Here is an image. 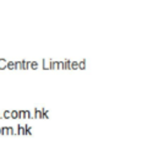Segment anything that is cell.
<instances>
[{"instance_id":"3","label":"cell","mask_w":148,"mask_h":157,"mask_svg":"<svg viewBox=\"0 0 148 157\" xmlns=\"http://www.w3.org/2000/svg\"><path fill=\"white\" fill-rule=\"evenodd\" d=\"M17 134H26V131H24V125H21V124H18L17 125V131H16Z\"/></svg>"},{"instance_id":"6","label":"cell","mask_w":148,"mask_h":157,"mask_svg":"<svg viewBox=\"0 0 148 157\" xmlns=\"http://www.w3.org/2000/svg\"><path fill=\"white\" fill-rule=\"evenodd\" d=\"M70 69H73V70H76V69H78V61H76V60H73V61H71V65H70Z\"/></svg>"},{"instance_id":"8","label":"cell","mask_w":148,"mask_h":157,"mask_svg":"<svg viewBox=\"0 0 148 157\" xmlns=\"http://www.w3.org/2000/svg\"><path fill=\"white\" fill-rule=\"evenodd\" d=\"M7 60L6 59H0V69H6Z\"/></svg>"},{"instance_id":"19","label":"cell","mask_w":148,"mask_h":157,"mask_svg":"<svg viewBox=\"0 0 148 157\" xmlns=\"http://www.w3.org/2000/svg\"><path fill=\"white\" fill-rule=\"evenodd\" d=\"M31 112L29 110H24V118H31Z\"/></svg>"},{"instance_id":"7","label":"cell","mask_w":148,"mask_h":157,"mask_svg":"<svg viewBox=\"0 0 148 157\" xmlns=\"http://www.w3.org/2000/svg\"><path fill=\"white\" fill-rule=\"evenodd\" d=\"M78 69H86V59H82L78 61Z\"/></svg>"},{"instance_id":"1","label":"cell","mask_w":148,"mask_h":157,"mask_svg":"<svg viewBox=\"0 0 148 157\" xmlns=\"http://www.w3.org/2000/svg\"><path fill=\"white\" fill-rule=\"evenodd\" d=\"M34 117H35V118H43L42 108H38V107H35V108H34Z\"/></svg>"},{"instance_id":"9","label":"cell","mask_w":148,"mask_h":157,"mask_svg":"<svg viewBox=\"0 0 148 157\" xmlns=\"http://www.w3.org/2000/svg\"><path fill=\"white\" fill-rule=\"evenodd\" d=\"M29 61H27V60H22V69H29Z\"/></svg>"},{"instance_id":"17","label":"cell","mask_w":148,"mask_h":157,"mask_svg":"<svg viewBox=\"0 0 148 157\" xmlns=\"http://www.w3.org/2000/svg\"><path fill=\"white\" fill-rule=\"evenodd\" d=\"M57 69H64V64H62V60L57 61Z\"/></svg>"},{"instance_id":"20","label":"cell","mask_w":148,"mask_h":157,"mask_svg":"<svg viewBox=\"0 0 148 157\" xmlns=\"http://www.w3.org/2000/svg\"><path fill=\"white\" fill-rule=\"evenodd\" d=\"M4 117L5 118H10V110H5L4 112Z\"/></svg>"},{"instance_id":"5","label":"cell","mask_w":148,"mask_h":157,"mask_svg":"<svg viewBox=\"0 0 148 157\" xmlns=\"http://www.w3.org/2000/svg\"><path fill=\"white\" fill-rule=\"evenodd\" d=\"M10 117H11V118H13V119L18 118V110H16V109L11 110V112H10Z\"/></svg>"},{"instance_id":"21","label":"cell","mask_w":148,"mask_h":157,"mask_svg":"<svg viewBox=\"0 0 148 157\" xmlns=\"http://www.w3.org/2000/svg\"><path fill=\"white\" fill-rule=\"evenodd\" d=\"M2 128V134H7V126H1Z\"/></svg>"},{"instance_id":"10","label":"cell","mask_w":148,"mask_h":157,"mask_svg":"<svg viewBox=\"0 0 148 157\" xmlns=\"http://www.w3.org/2000/svg\"><path fill=\"white\" fill-rule=\"evenodd\" d=\"M6 69H11V70H13L15 69V63L13 61H7V64H6Z\"/></svg>"},{"instance_id":"16","label":"cell","mask_w":148,"mask_h":157,"mask_svg":"<svg viewBox=\"0 0 148 157\" xmlns=\"http://www.w3.org/2000/svg\"><path fill=\"white\" fill-rule=\"evenodd\" d=\"M7 134H16V130L12 126H7Z\"/></svg>"},{"instance_id":"11","label":"cell","mask_w":148,"mask_h":157,"mask_svg":"<svg viewBox=\"0 0 148 157\" xmlns=\"http://www.w3.org/2000/svg\"><path fill=\"white\" fill-rule=\"evenodd\" d=\"M50 69H57V61L50 59Z\"/></svg>"},{"instance_id":"13","label":"cell","mask_w":148,"mask_h":157,"mask_svg":"<svg viewBox=\"0 0 148 157\" xmlns=\"http://www.w3.org/2000/svg\"><path fill=\"white\" fill-rule=\"evenodd\" d=\"M15 63V69H22V60L20 61H13Z\"/></svg>"},{"instance_id":"12","label":"cell","mask_w":148,"mask_h":157,"mask_svg":"<svg viewBox=\"0 0 148 157\" xmlns=\"http://www.w3.org/2000/svg\"><path fill=\"white\" fill-rule=\"evenodd\" d=\"M42 113H43V118H49V110L46 108H42Z\"/></svg>"},{"instance_id":"4","label":"cell","mask_w":148,"mask_h":157,"mask_svg":"<svg viewBox=\"0 0 148 157\" xmlns=\"http://www.w3.org/2000/svg\"><path fill=\"white\" fill-rule=\"evenodd\" d=\"M62 64H64V69H70L71 60H68V59H64V60H62Z\"/></svg>"},{"instance_id":"2","label":"cell","mask_w":148,"mask_h":157,"mask_svg":"<svg viewBox=\"0 0 148 157\" xmlns=\"http://www.w3.org/2000/svg\"><path fill=\"white\" fill-rule=\"evenodd\" d=\"M43 67L50 69V59H43Z\"/></svg>"},{"instance_id":"15","label":"cell","mask_w":148,"mask_h":157,"mask_svg":"<svg viewBox=\"0 0 148 157\" xmlns=\"http://www.w3.org/2000/svg\"><path fill=\"white\" fill-rule=\"evenodd\" d=\"M29 66H31L32 69H38V61H32V63L29 64Z\"/></svg>"},{"instance_id":"18","label":"cell","mask_w":148,"mask_h":157,"mask_svg":"<svg viewBox=\"0 0 148 157\" xmlns=\"http://www.w3.org/2000/svg\"><path fill=\"white\" fill-rule=\"evenodd\" d=\"M18 118H24V110H18Z\"/></svg>"},{"instance_id":"22","label":"cell","mask_w":148,"mask_h":157,"mask_svg":"<svg viewBox=\"0 0 148 157\" xmlns=\"http://www.w3.org/2000/svg\"><path fill=\"white\" fill-rule=\"evenodd\" d=\"M0 134H2V128L0 126Z\"/></svg>"},{"instance_id":"14","label":"cell","mask_w":148,"mask_h":157,"mask_svg":"<svg viewBox=\"0 0 148 157\" xmlns=\"http://www.w3.org/2000/svg\"><path fill=\"white\" fill-rule=\"evenodd\" d=\"M24 131H26V134H32V126L31 125H24Z\"/></svg>"}]
</instances>
